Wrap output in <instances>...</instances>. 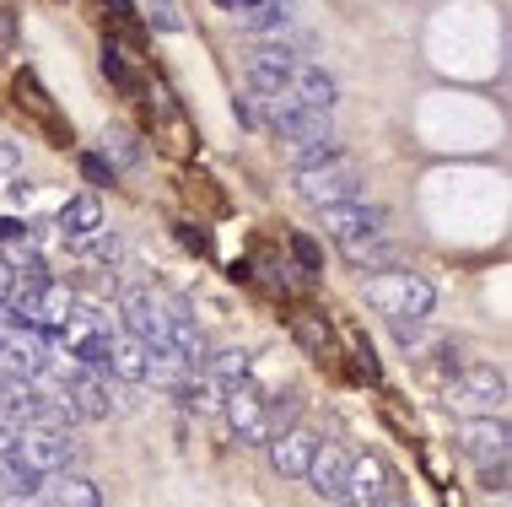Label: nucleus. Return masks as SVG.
Returning <instances> with one entry per match:
<instances>
[{"instance_id": "nucleus-3", "label": "nucleus", "mask_w": 512, "mask_h": 507, "mask_svg": "<svg viewBox=\"0 0 512 507\" xmlns=\"http://www.w3.org/2000/svg\"><path fill=\"white\" fill-rule=\"evenodd\" d=\"M265 394L254 389L248 378H232L227 389H221V416L232 421V432H238V443L248 448H265L270 443V421H265Z\"/></svg>"}, {"instance_id": "nucleus-29", "label": "nucleus", "mask_w": 512, "mask_h": 507, "mask_svg": "<svg viewBox=\"0 0 512 507\" xmlns=\"http://www.w3.org/2000/svg\"><path fill=\"white\" fill-rule=\"evenodd\" d=\"M480 486H486V491H507V459L480 464Z\"/></svg>"}, {"instance_id": "nucleus-11", "label": "nucleus", "mask_w": 512, "mask_h": 507, "mask_svg": "<svg viewBox=\"0 0 512 507\" xmlns=\"http://www.w3.org/2000/svg\"><path fill=\"white\" fill-rule=\"evenodd\" d=\"M124 324H130L135 340H146V346H168V313L151 303V292H124Z\"/></svg>"}, {"instance_id": "nucleus-19", "label": "nucleus", "mask_w": 512, "mask_h": 507, "mask_svg": "<svg viewBox=\"0 0 512 507\" xmlns=\"http://www.w3.org/2000/svg\"><path fill=\"white\" fill-rule=\"evenodd\" d=\"M173 400H178V410H195V416H211V410H221V389L216 383H195V378H178L173 383Z\"/></svg>"}, {"instance_id": "nucleus-8", "label": "nucleus", "mask_w": 512, "mask_h": 507, "mask_svg": "<svg viewBox=\"0 0 512 507\" xmlns=\"http://www.w3.org/2000/svg\"><path fill=\"white\" fill-rule=\"evenodd\" d=\"M453 437H459V448L475 464H491V459H507V421L502 416H480V421H459L453 427Z\"/></svg>"}, {"instance_id": "nucleus-22", "label": "nucleus", "mask_w": 512, "mask_h": 507, "mask_svg": "<svg viewBox=\"0 0 512 507\" xmlns=\"http://www.w3.org/2000/svg\"><path fill=\"white\" fill-rule=\"evenodd\" d=\"M17 103H27V108H33L38 119H44V125H54V108H49V92L38 87V76H33V71H22V76H17Z\"/></svg>"}, {"instance_id": "nucleus-26", "label": "nucleus", "mask_w": 512, "mask_h": 507, "mask_svg": "<svg viewBox=\"0 0 512 507\" xmlns=\"http://www.w3.org/2000/svg\"><path fill=\"white\" fill-rule=\"evenodd\" d=\"M146 11H151V22H157L162 33H178V27H184V17H178V0H146Z\"/></svg>"}, {"instance_id": "nucleus-23", "label": "nucleus", "mask_w": 512, "mask_h": 507, "mask_svg": "<svg viewBox=\"0 0 512 507\" xmlns=\"http://www.w3.org/2000/svg\"><path fill=\"white\" fill-rule=\"evenodd\" d=\"M216 373V383H232V378H248V351H211L205 362Z\"/></svg>"}, {"instance_id": "nucleus-36", "label": "nucleus", "mask_w": 512, "mask_h": 507, "mask_svg": "<svg viewBox=\"0 0 512 507\" xmlns=\"http://www.w3.org/2000/svg\"><path fill=\"white\" fill-rule=\"evenodd\" d=\"M11 286H17V270H11L6 259H0V303H6V297H11Z\"/></svg>"}, {"instance_id": "nucleus-14", "label": "nucleus", "mask_w": 512, "mask_h": 507, "mask_svg": "<svg viewBox=\"0 0 512 507\" xmlns=\"http://www.w3.org/2000/svg\"><path fill=\"white\" fill-rule=\"evenodd\" d=\"M168 346L184 356V367H205V362H211V340H205V330L189 319L184 308L168 313Z\"/></svg>"}, {"instance_id": "nucleus-25", "label": "nucleus", "mask_w": 512, "mask_h": 507, "mask_svg": "<svg viewBox=\"0 0 512 507\" xmlns=\"http://www.w3.org/2000/svg\"><path fill=\"white\" fill-rule=\"evenodd\" d=\"M297 340H302V351L324 356V351H329V324H318V319H297Z\"/></svg>"}, {"instance_id": "nucleus-7", "label": "nucleus", "mask_w": 512, "mask_h": 507, "mask_svg": "<svg viewBox=\"0 0 512 507\" xmlns=\"http://www.w3.org/2000/svg\"><path fill=\"white\" fill-rule=\"evenodd\" d=\"M383 497H389V470H383V459H378V454H356L351 464H345V491H340V502L372 507V502H383Z\"/></svg>"}, {"instance_id": "nucleus-31", "label": "nucleus", "mask_w": 512, "mask_h": 507, "mask_svg": "<svg viewBox=\"0 0 512 507\" xmlns=\"http://www.w3.org/2000/svg\"><path fill=\"white\" fill-rule=\"evenodd\" d=\"M17 437H22L17 416H0V454H17Z\"/></svg>"}, {"instance_id": "nucleus-15", "label": "nucleus", "mask_w": 512, "mask_h": 507, "mask_svg": "<svg viewBox=\"0 0 512 507\" xmlns=\"http://www.w3.org/2000/svg\"><path fill=\"white\" fill-rule=\"evenodd\" d=\"M146 362H151V346L135 335H114L108 346V373L124 378V383H146Z\"/></svg>"}, {"instance_id": "nucleus-33", "label": "nucleus", "mask_w": 512, "mask_h": 507, "mask_svg": "<svg viewBox=\"0 0 512 507\" xmlns=\"http://www.w3.org/2000/svg\"><path fill=\"white\" fill-rule=\"evenodd\" d=\"M103 6L119 17V27H124V33H135V0H103Z\"/></svg>"}, {"instance_id": "nucleus-20", "label": "nucleus", "mask_w": 512, "mask_h": 507, "mask_svg": "<svg viewBox=\"0 0 512 507\" xmlns=\"http://www.w3.org/2000/svg\"><path fill=\"white\" fill-rule=\"evenodd\" d=\"M98 71H103L108 81H114L119 92H130V98H135V92H141V76H135L130 65H124V49H119V38H103V54H98Z\"/></svg>"}, {"instance_id": "nucleus-13", "label": "nucleus", "mask_w": 512, "mask_h": 507, "mask_svg": "<svg viewBox=\"0 0 512 507\" xmlns=\"http://www.w3.org/2000/svg\"><path fill=\"white\" fill-rule=\"evenodd\" d=\"M345 464H351V454H340V448L318 443V448H313V459H308V475H302V481H313L318 497H335V502H340V491H345Z\"/></svg>"}, {"instance_id": "nucleus-37", "label": "nucleus", "mask_w": 512, "mask_h": 507, "mask_svg": "<svg viewBox=\"0 0 512 507\" xmlns=\"http://www.w3.org/2000/svg\"><path fill=\"white\" fill-rule=\"evenodd\" d=\"M356 373H362V378H372V383H378V362H372V351H362V356H356Z\"/></svg>"}, {"instance_id": "nucleus-5", "label": "nucleus", "mask_w": 512, "mask_h": 507, "mask_svg": "<svg viewBox=\"0 0 512 507\" xmlns=\"http://www.w3.org/2000/svg\"><path fill=\"white\" fill-rule=\"evenodd\" d=\"M324 232L335 238H389V211L383 205H367V200H340V205H324Z\"/></svg>"}, {"instance_id": "nucleus-38", "label": "nucleus", "mask_w": 512, "mask_h": 507, "mask_svg": "<svg viewBox=\"0 0 512 507\" xmlns=\"http://www.w3.org/2000/svg\"><path fill=\"white\" fill-rule=\"evenodd\" d=\"M372 507H399V502H389V497H383V502H372Z\"/></svg>"}, {"instance_id": "nucleus-6", "label": "nucleus", "mask_w": 512, "mask_h": 507, "mask_svg": "<svg viewBox=\"0 0 512 507\" xmlns=\"http://www.w3.org/2000/svg\"><path fill=\"white\" fill-rule=\"evenodd\" d=\"M448 400H459V405H475V410H486V416H502V405H507V378L496 373V367H459V383H448Z\"/></svg>"}, {"instance_id": "nucleus-24", "label": "nucleus", "mask_w": 512, "mask_h": 507, "mask_svg": "<svg viewBox=\"0 0 512 507\" xmlns=\"http://www.w3.org/2000/svg\"><path fill=\"white\" fill-rule=\"evenodd\" d=\"M292 259H297V270H308V276L324 270V249H318L308 232H292Z\"/></svg>"}, {"instance_id": "nucleus-10", "label": "nucleus", "mask_w": 512, "mask_h": 507, "mask_svg": "<svg viewBox=\"0 0 512 507\" xmlns=\"http://www.w3.org/2000/svg\"><path fill=\"white\" fill-rule=\"evenodd\" d=\"M292 65H297V54L286 44L254 49V54H248V87H254V92H281L286 81H292Z\"/></svg>"}, {"instance_id": "nucleus-17", "label": "nucleus", "mask_w": 512, "mask_h": 507, "mask_svg": "<svg viewBox=\"0 0 512 507\" xmlns=\"http://www.w3.org/2000/svg\"><path fill=\"white\" fill-rule=\"evenodd\" d=\"M44 470H33L22 454H0V491H11V497H44Z\"/></svg>"}, {"instance_id": "nucleus-9", "label": "nucleus", "mask_w": 512, "mask_h": 507, "mask_svg": "<svg viewBox=\"0 0 512 507\" xmlns=\"http://www.w3.org/2000/svg\"><path fill=\"white\" fill-rule=\"evenodd\" d=\"M265 448H270V470H275V475H286V481H302V475H308L313 448H318V437H313L308 427H286V432H275Z\"/></svg>"}, {"instance_id": "nucleus-18", "label": "nucleus", "mask_w": 512, "mask_h": 507, "mask_svg": "<svg viewBox=\"0 0 512 507\" xmlns=\"http://www.w3.org/2000/svg\"><path fill=\"white\" fill-rule=\"evenodd\" d=\"M60 238H87V232H98L103 227V205L92 200V195H76V200H65L60 205Z\"/></svg>"}, {"instance_id": "nucleus-32", "label": "nucleus", "mask_w": 512, "mask_h": 507, "mask_svg": "<svg viewBox=\"0 0 512 507\" xmlns=\"http://www.w3.org/2000/svg\"><path fill=\"white\" fill-rule=\"evenodd\" d=\"M389 324H394L399 346H415V340H421V324H426V319H389Z\"/></svg>"}, {"instance_id": "nucleus-28", "label": "nucleus", "mask_w": 512, "mask_h": 507, "mask_svg": "<svg viewBox=\"0 0 512 507\" xmlns=\"http://www.w3.org/2000/svg\"><path fill=\"white\" fill-rule=\"evenodd\" d=\"M173 232H178V243H184V249H195V254H211V232H205V227H195V222H178Z\"/></svg>"}, {"instance_id": "nucleus-2", "label": "nucleus", "mask_w": 512, "mask_h": 507, "mask_svg": "<svg viewBox=\"0 0 512 507\" xmlns=\"http://www.w3.org/2000/svg\"><path fill=\"white\" fill-rule=\"evenodd\" d=\"M367 303L389 319H432L437 308V286L415 270H383V276L367 281Z\"/></svg>"}, {"instance_id": "nucleus-21", "label": "nucleus", "mask_w": 512, "mask_h": 507, "mask_svg": "<svg viewBox=\"0 0 512 507\" xmlns=\"http://www.w3.org/2000/svg\"><path fill=\"white\" fill-rule=\"evenodd\" d=\"M340 254L345 259H351V265H394V259H399V249H394V243H383V238H345L340 243Z\"/></svg>"}, {"instance_id": "nucleus-35", "label": "nucleus", "mask_w": 512, "mask_h": 507, "mask_svg": "<svg viewBox=\"0 0 512 507\" xmlns=\"http://www.w3.org/2000/svg\"><path fill=\"white\" fill-rule=\"evenodd\" d=\"M27 222H17V216H0V243H17V238H27Z\"/></svg>"}, {"instance_id": "nucleus-4", "label": "nucleus", "mask_w": 512, "mask_h": 507, "mask_svg": "<svg viewBox=\"0 0 512 507\" xmlns=\"http://www.w3.org/2000/svg\"><path fill=\"white\" fill-rule=\"evenodd\" d=\"M17 454L33 464V470H44V475H54V470H76V459H81V443L65 427H27L22 437H17Z\"/></svg>"}, {"instance_id": "nucleus-1", "label": "nucleus", "mask_w": 512, "mask_h": 507, "mask_svg": "<svg viewBox=\"0 0 512 507\" xmlns=\"http://www.w3.org/2000/svg\"><path fill=\"white\" fill-rule=\"evenodd\" d=\"M286 184H292V195L302 205H313V211L340 205V200H362V168H356L345 152H329L318 162H297Z\"/></svg>"}, {"instance_id": "nucleus-16", "label": "nucleus", "mask_w": 512, "mask_h": 507, "mask_svg": "<svg viewBox=\"0 0 512 507\" xmlns=\"http://www.w3.org/2000/svg\"><path fill=\"white\" fill-rule=\"evenodd\" d=\"M44 491L54 497V507H103V491L76 470H54L44 481Z\"/></svg>"}, {"instance_id": "nucleus-12", "label": "nucleus", "mask_w": 512, "mask_h": 507, "mask_svg": "<svg viewBox=\"0 0 512 507\" xmlns=\"http://www.w3.org/2000/svg\"><path fill=\"white\" fill-rule=\"evenodd\" d=\"M286 92H292L297 103H308V108H335V76H329L324 65H313V60H297L292 65Z\"/></svg>"}, {"instance_id": "nucleus-34", "label": "nucleus", "mask_w": 512, "mask_h": 507, "mask_svg": "<svg viewBox=\"0 0 512 507\" xmlns=\"http://www.w3.org/2000/svg\"><path fill=\"white\" fill-rule=\"evenodd\" d=\"M114 141V157L119 162H141V146H135V135H108Z\"/></svg>"}, {"instance_id": "nucleus-27", "label": "nucleus", "mask_w": 512, "mask_h": 507, "mask_svg": "<svg viewBox=\"0 0 512 507\" xmlns=\"http://www.w3.org/2000/svg\"><path fill=\"white\" fill-rule=\"evenodd\" d=\"M81 178H87V184H114V162L98 157V152H87V157H81Z\"/></svg>"}, {"instance_id": "nucleus-30", "label": "nucleus", "mask_w": 512, "mask_h": 507, "mask_svg": "<svg viewBox=\"0 0 512 507\" xmlns=\"http://www.w3.org/2000/svg\"><path fill=\"white\" fill-rule=\"evenodd\" d=\"M17 173H22V157H17V146H6V141H0V184H11Z\"/></svg>"}]
</instances>
